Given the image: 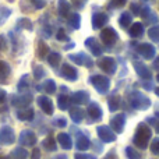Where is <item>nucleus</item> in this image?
<instances>
[{
    "label": "nucleus",
    "instance_id": "39448f33",
    "mask_svg": "<svg viewBox=\"0 0 159 159\" xmlns=\"http://www.w3.org/2000/svg\"><path fill=\"white\" fill-rule=\"evenodd\" d=\"M98 66H99V69H101L102 71H105L106 74H109V75L115 74L116 70H117V63H116V60L113 57H109V56L102 57L101 60L98 61Z\"/></svg>",
    "mask_w": 159,
    "mask_h": 159
},
{
    "label": "nucleus",
    "instance_id": "6e6552de",
    "mask_svg": "<svg viewBox=\"0 0 159 159\" xmlns=\"http://www.w3.org/2000/svg\"><path fill=\"white\" fill-rule=\"evenodd\" d=\"M101 39H102V42L105 43V46L112 48L113 45L117 42L119 35H117V32H116L113 28L107 27V28H105V30L101 32Z\"/></svg>",
    "mask_w": 159,
    "mask_h": 159
},
{
    "label": "nucleus",
    "instance_id": "4d7b16f0",
    "mask_svg": "<svg viewBox=\"0 0 159 159\" xmlns=\"http://www.w3.org/2000/svg\"><path fill=\"white\" fill-rule=\"evenodd\" d=\"M105 159H117V157H116V154H115V151H110L109 154L105 157Z\"/></svg>",
    "mask_w": 159,
    "mask_h": 159
},
{
    "label": "nucleus",
    "instance_id": "cd10ccee",
    "mask_svg": "<svg viewBox=\"0 0 159 159\" xmlns=\"http://www.w3.org/2000/svg\"><path fill=\"white\" fill-rule=\"evenodd\" d=\"M42 147H43V149H45V151H48V152H55L56 149H57V144H56V140L52 137V135L46 137L43 141H42Z\"/></svg>",
    "mask_w": 159,
    "mask_h": 159
},
{
    "label": "nucleus",
    "instance_id": "9b49d317",
    "mask_svg": "<svg viewBox=\"0 0 159 159\" xmlns=\"http://www.w3.org/2000/svg\"><path fill=\"white\" fill-rule=\"evenodd\" d=\"M36 102H38V106L41 107V110L45 113V115H48V116L53 115V112H55V106H53V102L49 96L41 95V96H38Z\"/></svg>",
    "mask_w": 159,
    "mask_h": 159
},
{
    "label": "nucleus",
    "instance_id": "680f3d73",
    "mask_svg": "<svg viewBox=\"0 0 159 159\" xmlns=\"http://www.w3.org/2000/svg\"><path fill=\"white\" fill-rule=\"evenodd\" d=\"M155 93H157V95L159 96V88H155Z\"/></svg>",
    "mask_w": 159,
    "mask_h": 159
},
{
    "label": "nucleus",
    "instance_id": "aec40b11",
    "mask_svg": "<svg viewBox=\"0 0 159 159\" xmlns=\"http://www.w3.org/2000/svg\"><path fill=\"white\" fill-rule=\"evenodd\" d=\"M107 20H109V17L105 13H95L92 16V28L93 30H101L102 27H105Z\"/></svg>",
    "mask_w": 159,
    "mask_h": 159
},
{
    "label": "nucleus",
    "instance_id": "412c9836",
    "mask_svg": "<svg viewBox=\"0 0 159 159\" xmlns=\"http://www.w3.org/2000/svg\"><path fill=\"white\" fill-rule=\"evenodd\" d=\"M10 74H11L10 64L0 59V82H2V84H7Z\"/></svg>",
    "mask_w": 159,
    "mask_h": 159
},
{
    "label": "nucleus",
    "instance_id": "a19ab883",
    "mask_svg": "<svg viewBox=\"0 0 159 159\" xmlns=\"http://www.w3.org/2000/svg\"><path fill=\"white\" fill-rule=\"evenodd\" d=\"M46 74V71L43 70L42 66H35L34 67V78L35 80H42Z\"/></svg>",
    "mask_w": 159,
    "mask_h": 159
},
{
    "label": "nucleus",
    "instance_id": "f03ea898",
    "mask_svg": "<svg viewBox=\"0 0 159 159\" xmlns=\"http://www.w3.org/2000/svg\"><path fill=\"white\" fill-rule=\"evenodd\" d=\"M129 103L135 110H147L151 106V101L148 96L144 95L143 92H138V91H133L129 95Z\"/></svg>",
    "mask_w": 159,
    "mask_h": 159
},
{
    "label": "nucleus",
    "instance_id": "7ed1b4c3",
    "mask_svg": "<svg viewBox=\"0 0 159 159\" xmlns=\"http://www.w3.org/2000/svg\"><path fill=\"white\" fill-rule=\"evenodd\" d=\"M89 84L93 85V88L96 89L98 93L105 95L110 88V80L107 77H105V75L95 74V75H91L89 77Z\"/></svg>",
    "mask_w": 159,
    "mask_h": 159
},
{
    "label": "nucleus",
    "instance_id": "a211bd4d",
    "mask_svg": "<svg viewBox=\"0 0 159 159\" xmlns=\"http://www.w3.org/2000/svg\"><path fill=\"white\" fill-rule=\"evenodd\" d=\"M70 101L74 105H85L89 102V93L87 91H77V92L71 93Z\"/></svg>",
    "mask_w": 159,
    "mask_h": 159
},
{
    "label": "nucleus",
    "instance_id": "603ef678",
    "mask_svg": "<svg viewBox=\"0 0 159 159\" xmlns=\"http://www.w3.org/2000/svg\"><path fill=\"white\" fill-rule=\"evenodd\" d=\"M42 35H43L45 38H50V36H52V28H50L49 25L43 27L42 28Z\"/></svg>",
    "mask_w": 159,
    "mask_h": 159
},
{
    "label": "nucleus",
    "instance_id": "0e129e2a",
    "mask_svg": "<svg viewBox=\"0 0 159 159\" xmlns=\"http://www.w3.org/2000/svg\"><path fill=\"white\" fill-rule=\"evenodd\" d=\"M0 159H8L7 157H0Z\"/></svg>",
    "mask_w": 159,
    "mask_h": 159
},
{
    "label": "nucleus",
    "instance_id": "de8ad7c7",
    "mask_svg": "<svg viewBox=\"0 0 159 159\" xmlns=\"http://www.w3.org/2000/svg\"><path fill=\"white\" fill-rule=\"evenodd\" d=\"M87 2H88V0H71V4L74 6L77 10H81V8L87 4Z\"/></svg>",
    "mask_w": 159,
    "mask_h": 159
},
{
    "label": "nucleus",
    "instance_id": "f3484780",
    "mask_svg": "<svg viewBox=\"0 0 159 159\" xmlns=\"http://www.w3.org/2000/svg\"><path fill=\"white\" fill-rule=\"evenodd\" d=\"M87 113H88V116H89V119L92 121H99L102 119V115H103L101 106H99L98 103H95V102H92V103L88 105Z\"/></svg>",
    "mask_w": 159,
    "mask_h": 159
},
{
    "label": "nucleus",
    "instance_id": "052dcab7",
    "mask_svg": "<svg viewBox=\"0 0 159 159\" xmlns=\"http://www.w3.org/2000/svg\"><path fill=\"white\" fill-rule=\"evenodd\" d=\"M74 46H75V45L71 42V43H70V45H67V46H64V49H73V48H74Z\"/></svg>",
    "mask_w": 159,
    "mask_h": 159
},
{
    "label": "nucleus",
    "instance_id": "69168bd1",
    "mask_svg": "<svg viewBox=\"0 0 159 159\" xmlns=\"http://www.w3.org/2000/svg\"><path fill=\"white\" fill-rule=\"evenodd\" d=\"M157 80H158V82H159V74L157 75Z\"/></svg>",
    "mask_w": 159,
    "mask_h": 159
},
{
    "label": "nucleus",
    "instance_id": "f8f14e48",
    "mask_svg": "<svg viewBox=\"0 0 159 159\" xmlns=\"http://www.w3.org/2000/svg\"><path fill=\"white\" fill-rule=\"evenodd\" d=\"M96 133H98V137L101 138V141L103 143H113L116 140V133L109 126H99L96 129Z\"/></svg>",
    "mask_w": 159,
    "mask_h": 159
},
{
    "label": "nucleus",
    "instance_id": "f704fd0d",
    "mask_svg": "<svg viewBox=\"0 0 159 159\" xmlns=\"http://www.w3.org/2000/svg\"><path fill=\"white\" fill-rule=\"evenodd\" d=\"M60 60H61V55L59 52H49V55H48V63L52 67H57L60 64Z\"/></svg>",
    "mask_w": 159,
    "mask_h": 159
},
{
    "label": "nucleus",
    "instance_id": "e2e57ef3",
    "mask_svg": "<svg viewBox=\"0 0 159 159\" xmlns=\"http://www.w3.org/2000/svg\"><path fill=\"white\" fill-rule=\"evenodd\" d=\"M157 131H158V133H159V123H158V124H157Z\"/></svg>",
    "mask_w": 159,
    "mask_h": 159
},
{
    "label": "nucleus",
    "instance_id": "9d476101",
    "mask_svg": "<svg viewBox=\"0 0 159 159\" xmlns=\"http://www.w3.org/2000/svg\"><path fill=\"white\" fill-rule=\"evenodd\" d=\"M69 59L73 61V63L77 64V66H84V67H92L93 66L92 59H91L88 55H85L84 52L71 53V55H69Z\"/></svg>",
    "mask_w": 159,
    "mask_h": 159
},
{
    "label": "nucleus",
    "instance_id": "49530a36",
    "mask_svg": "<svg viewBox=\"0 0 159 159\" xmlns=\"http://www.w3.org/2000/svg\"><path fill=\"white\" fill-rule=\"evenodd\" d=\"M56 39L57 41H69V36H67V34L64 32V30H59L57 34H56Z\"/></svg>",
    "mask_w": 159,
    "mask_h": 159
},
{
    "label": "nucleus",
    "instance_id": "09e8293b",
    "mask_svg": "<svg viewBox=\"0 0 159 159\" xmlns=\"http://www.w3.org/2000/svg\"><path fill=\"white\" fill-rule=\"evenodd\" d=\"M151 8L148 7V6H144V7H141V11H140V17H143V18H147V17L151 14Z\"/></svg>",
    "mask_w": 159,
    "mask_h": 159
},
{
    "label": "nucleus",
    "instance_id": "6e6d98bb",
    "mask_svg": "<svg viewBox=\"0 0 159 159\" xmlns=\"http://www.w3.org/2000/svg\"><path fill=\"white\" fill-rule=\"evenodd\" d=\"M31 159H41V151L38 148H34L32 155H31Z\"/></svg>",
    "mask_w": 159,
    "mask_h": 159
},
{
    "label": "nucleus",
    "instance_id": "7c9ffc66",
    "mask_svg": "<svg viewBox=\"0 0 159 159\" xmlns=\"http://www.w3.org/2000/svg\"><path fill=\"white\" fill-rule=\"evenodd\" d=\"M120 102H121V98L119 95L109 96V99H107V106H109L110 112H116V110L120 107Z\"/></svg>",
    "mask_w": 159,
    "mask_h": 159
},
{
    "label": "nucleus",
    "instance_id": "2f4dec72",
    "mask_svg": "<svg viewBox=\"0 0 159 159\" xmlns=\"http://www.w3.org/2000/svg\"><path fill=\"white\" fill-rule=\"evenodd\" d=\"M38 89H43L46 93L52 95V93L56 92V82L53 81V80H46V81H45L42 85H39Z\"/></svg>",
    "mask_w": 159,
    "mask_h": 159
},
{
    "label": "nucleus",
    "instance_id": "4be33fe9",
    "mask_svg": "<svg viewBox=\"0 0 159 159\" xmlns=\"http://www.w3.org/2000/svg\"><path fill=\"white\" fill-rule=\"evenodd\" d=\"M57 143L60 144V147L63 149H66V151H69V149L73 148V140H71V137H70L67 133H59Z\"/></svg>",
    "mask_w": 159,
    "mask_h": 159
},
{
    "label": "nucleus",
    "instance_id": "c03bdc74",
    "mask_svg": "<svg viewBox=\"0 0 159 159\" xmlns=\"http://www.w3.org/2000/svg\"><path fill=\"white\" fill-rule=\"evenodd\" d=\"M127 3V0H110V7L112 8H121L124 7Z\"/></svg>",
    "mask_w": 159,
    "mask_h": 159
},
{
    "label": "nucleus",
    "instance_id": "a18cd8bd",
    "mask_svg": "<svg viewBox=\"0 0 159 159\" xmlns=\"http://www.w3.org/2000/svg\"><path fill=\"white\" fill-rule=\"evenodd\" d=\"M31 3L34 4V7L38 8V10H41V8H43L45 6H46V0H30Z\"/></svg>",
    "mask_w": 159,
    "mask_h": 159
},
{
    "label": "nucleus",
    "instance_id": "3c124183",
    "mask_svg": "<svg viewBox=\"0 0 159 159\" xmlns=\"http://www.w3.org/2000/svg\"><path fill=\"white\" fill-rule=\"evenodd\" d=\"M74 159H96L95 155H89V154H75Z\"/></svg>",
    "mask_w": 159,
    "mask_h": 159
},
{
    "label": "nucleus",
    "instance_id": "c9c22d12",
    "mask_svg": "<svg viewBox=\"0 0 159 159\" xmlns=\"http://www.w3.org/2000/svg\"><path fill=\"white\" fill-rule=\"evenodd\" d=\"M28 88H30V80H28V75L24 74L21 77V80L18 81V85H17V89H18L20 93H27Z\"/></svg>",
    "mask_w": 159,
    "mask_h": 159
},
{
    "label": "nucleus",
    "instance_id": "1a4fd4ad",
    "mask_svg": "<svg viewBox=\"0 0 159 159\" xmlns=\"http://www.w3.org/2000/svg\"><path fill=\"white\" fill-rule=\"evenodd\" d=\"M135 50H137L138 55H141L145 60H152V59H155V55H157V49H155L154 45H151V43H140L135 46Z\"/></svg>",
    "mask_w": 159,
    "mask_h": 159
},
{
    "label": "nucleus",
    "instance_id": "0eeeda50",
    "mask_svg": "<svg viewBox=\"0 0 159 159\" xmlns=\"http://www.w3.org/2000/svg\"><path fill=\"white\" fill-rule=\"evenodd\" d=\"M16 141V133H14L13 127L10 126H3L0 129V144L2 145H11Z\"/></svg>",
    "mask_w": 159,
    "mask_h": 159
},
{
    "label": "nucleus",
    "instance_id": "393cba45",
    "mask_svg": "<svg viewBox=\"0 0 159 159\" xmlns=\"http://www.w3.org/2000/svg\"><path fill=\"white\" fill-rule=\"evenodd\" d=\"M70 117H71V120L74 121V123H81L82 120H84V117H85V113H84V110L81 109V107H77V106H74V107H71L70 109Z\"/></svg>",
    "mask_w": 159,
    "mask_h": 159
},
{
    "label": "nucleus",
    "instance_id": "ddd939ff",
    "mask_svg": "<svg viewBox=\"0 0 159 159\" xmlns=\"http://www.w3.org/2000/svg\"><path fill=\"white\" fill-rule=\"evenodd\" d=\"M60 75L64 80H67V81H71V82H74V81H77V80H78V71H77V69H75V67H73V66H70V64H67V63H64L63 66H61Z\"/></svg>",
    "mask_w": 159,
    "mask_h": 159
},
{
    "label": "nucleus",
    "instance_id": "6ab92c4d",
    "mask_svg": "<svg viewBox=\"0 0 159 159\" xmlns=\"http://www.w3.org/2000/svg\"><path fill=\"white\" fill-rule=\"evenodd\" d=\"M16 116L20 121H31L35 116V112H34L32 107H22V109L17 110Z\"/></svg>",
    "mask_w": 159,
    "mask_h": 159
},
{
    "label": "nucleus",
    "instance_id": "37998d69",
    "mask_svg": "<svg viewBox=\"0 0 159 159\" xmlns=\"http://www.w3.org/2000/svg\"><path fill=\"white\" fill-rule=\"evenodd\" d=\"M151 152L154 155H159V137L158 138H154L152 140V143H151Z\"/></svg>",
    "mask_w": 159,
    "mask_h": 159
},
{
    "label": "nucleus",
    "instance_id": "4c0bfd02",
    "mask_svg": "<svg viewBox=\"0 0 159 159\" xmlns=\"http://www.w3.org/2000/svg\"><path fill=\"white\" fill-rule=\"evenodd\" d=\"M148 35H149V39H151V41L159 42V25H155V27L149 28Z\"/></svg>",
    "mask_w": 159,
    "mask_h": 159
},
{
    "label": "nucleus",
    "instance_id": "bb28decb",
    "mask_svg": "<svg viewBox=\"0 0 159 159\" xmlns=\"http://www.w3.org/2000/svg\"><path fill=\"white\" fill-rule=\"evenodd\" d=\"M119 24H120V27L123 28V30H127V28L131 27V24H133V16H131V13H129V11H124V13L120 16V18H119Z\"/></svg>",
    "mask_w": 159,
    "mask_h": 159
},
{
    "label": "nucleus",
    "instance_id": "5fc2aeb1",
    "mask_svg": "<svg viewBox=\"0 0 159 159\" xmlns=\"http://www.w3.org/2000/svg\"><path fill=\"white\" fill-rule=\"evenodd\" d=\"M131 10H133V13L134 14H137V16H140V11H141V7L140 6H137V3H131Z\"/></svg>",
    "mask_w": 159,
    "mask_h": 159
},
{
    "label": "nucleus",
    "instance_id": "e433bc0d",
    "mask_svg": "<svg viewBox=\"0 0 159 159\" xmlns=\"http://www.w3.org/2000/svg\"><path fill=\"white\" fill-rule=\"evenodd\" d=\"M70 98L66 95V93H61L57 98V106L60 107V110H67L70 107Z\"/></svg>",
    "mask_w": 159,
    "mask_h": 159
},
{
    "label": "nucleus",
    "instance_id": "8fccbe9b",
    "mask_svg": "<svg viewBox=\"0 0 159 159\" xmlns=\"http://www.w3.org/2000/svg\"><path fill=\"white\" fill-rule=\"evenodd\" d=\"M7 49V39L4 35H0V53Z\"/></svg>",
    "mask_w": 159,
    "mask_h": 159
},
{
    "label": "nucleus",
    "instance_id": "ea45409f",
    "mask_svg": "<svg viewBox=\"0 0 159 159\" xmlns=\"http://www.w3.org/2000/svg\"><path fill=\"white\" fill-rule=\"evenodd\" d=\"M11 16V10L7 7H0V25Z\"/></svg>",
    "mask_w": 159,
    "mask_h": 159
},
{
    "label": "nucleus",
    "instance_id": "b1692460",
    "mask_svg": "<svg viewBox=\"0 0 159 159\" xmlns=\"http://www.w3.org/2000/svg\"><path fill=\"white\" fill-rule=\"evenodd\" d=\"M129 35L131 38H141L144 35V25L141 22H134L129 28Z\"/></svg>",
    "mask_w": 159,
    "mask_h": 159
},
{
    "label": "nucleus",
    "instance_id": "338daca9",
    "mask_svg": "<svg viewBox=\"0 0 159 159\" xmlns=\"http://www.w3.org/2000/svg\"><path fill=\"white\" fill-rule=\"evenodd\" d=\"M8 2H14V0H8Z\"/></svg>",
    "mask_w": 159,
    "mask_h": 159
},
{
    "label": "nucleus",
    "instance_id": "79ce46f5",
    "mask_svg": "<svg viewBox=\"0 0 159 159\" xmlns=\"http://www.w3.org/2000/svg\"><path fill=\"white\" fill-rule=\"evenodd\" d=\"M53 126L59 127V129H64V127L67 126V120L64 117H56L55 120H53Z\"/></svg>",
    "mask_w": 159,
    "mask_h": 159
},
{
    "label": "nucleus",
    "instance_id": "72a5a7b5",
    "mask_svg": "<svg viewBox=\"0 0 159 159\" xmlns=\"http://www.w3.org/2000/svg\"><path fill=\"white\" fill-rule=\"evenodd\" d=\"M34 24L30 18H18L17 20V30H27L32 31Z\"/></svg>",
    "mask_w": 159,
    "mask_h": 159
},
{
    "label": "nucleus",
    "instance_id": "a878e982",
    "mask_svg": "<svg viewBox=\"0 0 159 159\" xmlns=\"http://www.w3.org/2000/svg\"><path fill=\"white\" fill-rule=\"evenodd\" d=\"M70 10H71V4L67 0H59L57 2V11L60 14V17H69Z\"/></svg>",
    "mask_w": 159,
    "mask_h": 159
},
{
    "label": "nucleus",
    "instance_id": "2eb2a0df",
    "mask_svg": "<svg viewBox=\"0 0 159 159\" xmlns=\"http://www.w3.org/2000/svg\"><path fill=\"white\" fill-rule=\"evenodd\" d=\"M134 70L138 74V77H141L143 80H151L152 78V73L149 70V67L147 64H144L143 61H134Z\"/></svg>",
    "mask_w": 159,
    "mask_h": 159
},
{
    "label": "nucleus",
    "instance_id": "20e7f679",
    "mask_svg": "<svg viewBox=\"0 0 159 159\" xmlns=\"http://www.w3.org/2000/svg\"><path fill=\"white\" fill-rule=\"evenodd\" d=\"M10 102L14 107L17 109H22V107H28L30 103L32 102V95L30 92L27 93H20V95H11Z\"/></svg>",
    "mask_w": 159,
    "mask_h": 159
},
{
    "label": "nucleus",
    "instance_id": "58836bf2",
    "mask_svg": "<svg viewBox=\"0 0 159 159\" xmlns=\"http://www.w3.org/2000/svg\"><path fill=\"white\" fill-rule=\"evenodd\" d=\"M126 157L127 159H143L141 155L138 154V151H135L133 147H127L126 148Z\"/></svg>",
    "mask_w": 159,
    "mask_h": 159
},
{
    "label": "nucleus",
    "instance_id": "4468645a",
    "mask_svg": "<svg viewBox=\"0 0 159 159\" xmlns=\"http://www.w3.org/2000/svg\"><path fill=\"white\" fill-rule=\"evenodd\" d=\"M124 124H126V115L124 113H119L115 117L110 120V126H112V130L116 133V134H120L124 130Z\"/></svg>",
    "mask_w": 159,
    "mask_h": 159
},
{
    "label": "nucleus",
    "instance_id": "c85d7f7f",
    "mask_svg": "<svg viewBox=\"0 0 159 159\" xmlns=\"http://www.w3.org/2000/svg\"><path fill=\"white\" fill-rule=\"evenodd\" d=\"M75 147H77L78 151H87L91 147V141L87 135H78L77 143H75Z\"/></svg>",
    "mask_w": 159,
    "mask_h": 159
},
{
    "label": "nucleus",
    "instance_id": "dca6fc26",
    "mask_svg": "<svg viewBox=\"0 0 159 159\" xmlns=\"http://www.w3.org/2000/svg\"><path fill=\"white\" fill-rule=\"evenodd\" d=\"M85 48H87L88 50H89L91 53H92L93 56H101L102 53H103V49H102V46L98 43V41H96L95 38H87L85 39Z\"/></svg>",
    "mask_w": 159,
    "mask_h": 159
},
{
    "label": "nucleus",
    "instance_id": "13d9d810",
    "mask_svg": "<svg viewBox=\"0 0 159 159\" xmlns=\"http://www.w3.org/2000/svg\"><path fill=\"white\" fill-rule=\"evenodd\" d=\"M143 85H144V88H145V89H147V91H151V89H152V88H154V85H152V84H151V81H149V82H144V84H143Z\"/></svg>",
    "mask_w": 159,
    "mask_h": 159
},
{
    "label": "nucleus",
    "instance_id": "f257e3e1",
    "mask_svg": "<svg viewBox=\"0 0 159 159\" xmlns=\"http://www.w3.org/2000/svg\"><path fill=\"white\" fill-rule=\"evenodd\" d=\"M152 137V130L151 127L147 123H140L137 126V130H135L134 134V144L135 147H138L140 149H147L149 145V140Z\"/></svg>",
    "mask_w": 159,
    "mask_h": 159
},
{
    "label": "nucleus",
    "instance_id": "473e14b6",
    "mask_svg": "<svg viewBox=\"0 0 159 159\" xmlns=\"http://www.w3.org/2000/svg\"><path fill=\"white\" fill-rule=\"evenodd\" d=\"M69 25L73 30H78L81 27V16L78 13H71L69 16Z\"/></svg>",
    "mask_w": 159,
    "mask_h": 159
},
{
    "label": "nucleus",
    "instance_id": "423d86ee",
    "mask_svg": "<svg viewBox=\"0 0 159 159\" xmlns=\"http://www.w3.org/2000/svg\"><path fill=\"white\" fill-rule=\"evenodd\" d=\"M36 141V134L32 131V130H22L20 133V137H18V143L21 147H35Z\"/></svg>",
    "mask_w": 159,
    "mask_h": 159
},
{
    "label": "nucleus",
    "instance_id": "864d4df0",
    "mask_svg": "<svg viewBox=\"0 0 159 159\" xmlns=\"http://www.w3.org/2000/svg\"><path fill=\"white\" fill-rule=\"evenodd\" d=\"M6 99H7V92H6L3 88H0V105L4 103Z\"/></svg>",
    "mask_w": 159,
    "mask_h": 159
},
{
    "label": "nucleus",
    "instance_id": "bf43d9fd",
    "mask_svg": "<svg viewBox=\"0 0 159 159\" xmlns=\"http://www.w3.org/2000/svg\"><path fill=\"white\" fill-rule=\"evenodd\" d=\"M154 69H155V70H159V59H157V60H155V63H154Z\"/></svg>",
    "mask_w": 159,
    "mask_h": 159
},
{
    "label": "nucleus",
    "instance_id": "c756f323",
    "mask_svg": "<svg viewBox=\"0 0 159 159\" xmlns=\"http://www.w3.org/2000/svg\"><path fill=\"white\" fill-rule=\"evenodd\" d=\"M48 55H49V46L43 41H39L38 46H36V56H38V59L42 60V59L48 57Z\"/></svg>",
    "mask_w": 159,
    "mask_h": 159
},
{
    "label": "nucleus",
    "instance_id": "5701e85b",
    "mask_svg": "<svg viewBox=\"0 0 159 159\" xmlns=\"http://www.w3.org/2000/svg\"><path fill=\"white\" fill-rule=\"evenodd\" d=\"M28 157H30L28 151L21 145L17 147V148H14L13 151H11V154L7 155L8 159H28Z\"/></svg>",
    "mask_w": 159,
    "mask_h": 159
}]
</instances>
